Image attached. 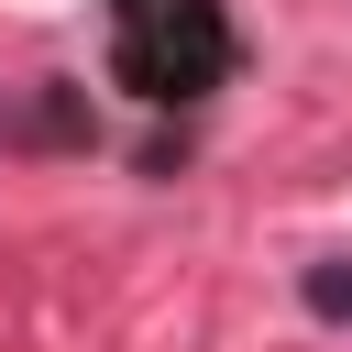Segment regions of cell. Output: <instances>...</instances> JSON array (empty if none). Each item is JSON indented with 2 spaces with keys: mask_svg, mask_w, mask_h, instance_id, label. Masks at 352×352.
Here are the masks:
<instances>
[{
  "mask_svg": "<svg viewBox=\"0 0 352 352\" xmlns=\"http://www.w3.org/2000/svg\"><path fill=\"white\" fill-rule=\"evenodd\" d=\"M297 297H308L330 330H352V253H319V264L297 275Z\"/></svg>",
  "mask_w": 352,
  "mask_h": 352,
  "instance_id": "cell-1",
  "label": "cell"
}]
</instances>
